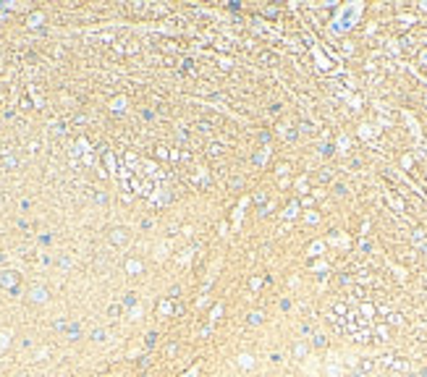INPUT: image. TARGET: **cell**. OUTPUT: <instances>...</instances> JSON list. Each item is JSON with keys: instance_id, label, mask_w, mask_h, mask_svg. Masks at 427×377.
<instances>
[{"instance_id": "6da1fadb", "label": "cell", "mask_w": 427, "mask_h": 377, "mask_svg": "<svg viewBox=\"0 0 427 377\" xmlns=\"http://www.w3.org/2000/svg\"><path fill=\"white\" fill-rule=\"evenodd\" d=\"M110 241H113V244H118V246H124L129 241V228H113L110 231Z\"/></svg>"}, {"instance_id": "7a4b0ae2", "label": "cell", "mask_w": 427, "mask_h": 377, "mask_svg": "<svg viewBox=\"0 0 427 377\" xmlns=\"http://www.w3.org/2000/svg\"><path fill=\"white\" fill-rule=\"evenodd\" d=\"M129 270H131V273H139V270H142V262L131 260V262H129Z\"/></svg>"}]
</instances>
